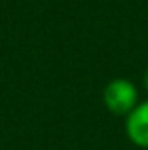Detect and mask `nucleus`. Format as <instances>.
<instances>
[{
  "label": "nucleus",
  "mask_w": 148,
  "mask_h": 150,
  "mask_svg": "<svg viewBox=\"0 0 148 150\" xmlns=\"http://www.w3.org/2000/svg\"><path fill=\"white\" fill-rule=\"evenodd\" d=\"M103 103L112 114L127 116L139 105V91L131 80H127V78H114L104 88Z\"/></svg>",
  "instance_id": "f257e3e1"
},
{
  "label": "nucleus",
  "mask_w": 148,
  "mask_h": 150,
  "mask_svg": "<svg viewBox=\"0 0 148 150\" xmlns=\"http://www.w3.org/2000/svg\"><path fill=\"white\" fill-rule=\"evenodd\" d=\"M125 135L135 146L148 148V101H142L125 116Z\"/></svg>",
  "instance_id": "f03ea898"
},
{
  "label": "nucleus",
  "mask_w": 148,
  "mask_h": 150,
  "mask_svg": "<svg viewBox=\"0 0 148 150\" xmlns=\"http://www.w3.org/2000/svg\"><path fill=\"white\" fill-rule=\"evenodd\" d=\"M142 84H144V88L148 89V69H146V72H144V76H142Z\"/></svg>",
  "instance_id": "7ed1b4c3"
}]
</instances>
